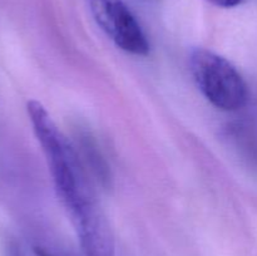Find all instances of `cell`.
<instances>
[{"instance_id": "6da1fadb", "label": "cell", "mask_w": 257, "mask_h": 256, "mask_svg": "<svg viewBox=\"0 0 257 256\" xmlns=\"http://www.w3.org/2000/svg\"><path fill=\"white\" fill-rule=\"evenodd\" d=\"M28 115L42 147L55 191L74 227L85 256H114L112 227L98 201L89 170L47 108L29 100Z\"/></svg>"}, {"instance_id": "7a4b0ae2", "label": "cell", "mask_w": 257, "mask_h": 256, "mask_svg": "<svg viewBox=\"0 0 257 256\" xmlns=\"http://www.w3.org/2000/svg\"><path fill=\"white\" fill-rule=\"evenodd\" d=\"M193 80L206 99L222 110H237L248 100V88L235 65L226 58L205 48L190 54Z\"/></svg>"}, {"instance_id": "3957f363", "label": "cell", "mask_w": 257, "mask_h": 256, "mask_svg": "<svg viewBox=\"0 0 257 256\" xmlns=\"http://www.w3.org/2000/svg\"><path fill=\"white\" fill-rule=\"evenodd\" d=\"M87 2L95 23L119 49L135 55L147 54V37L123 0Z\"/></svg>"}, {"instance_id": "277c9868", "label": "cell", "mask_w": 257, "mask_h": 256, "mask_svg": "<svg viewBox=\"0 0 257 256\" xmlns=\"http://www.w3.org/2000/svg\"><path fill=\"white\" fill-rule=\"evenodd\" d=\"M80 150L83 152L82 160L88 170H90V172L95 176L100 185L108 187L110 183L109 168L95 141L88 133L80 136Z\"/></svg>"}, {"instance_id": "5b68a950", "label": "cell", "mask_w": 257, "mask_h": 256, "mask_svg": "<svg viewBox=\"0 0 257 256\" xmlns=\"http://www.w3.org/2000/svg\"><path fill=\"white\" fill-rule=\"evenodd\" d=\"M207 2L218 8H235L245 3L246 0H207Z\"/></svg>"}, {"instance_id": "8992f818", "label": "cell", "mask_w": 257, "mask_h": 256, "mask_svg": "<svg viewBox=\"0 0 257 256\" xmlns=\"http://www.w3.org/2000/svg\"><path fill=\"white\" fill-rule=\"evenodd\" d=\"M35 255L37 256H60V255H55V253L50 252V251L44 250V248L37 247L35 248Z\"/></svg>"}, {"instance_id": "52a82bcc", "label": "cell", "mask_w": 257, "mask_h": 256, "mask_svg": "<svg viewBox=\"0 0 257 256\" xmlns=\"http://www.w3.org/2000/svg\"><path fill=\"white\" fill-rule=\"evenodd\" d=\"M10 256H20V253L18 252V251H13L12 255H10Z\"/></svg>"}]
</instances>
